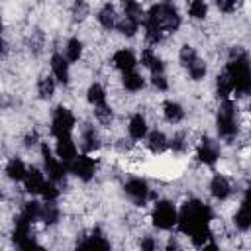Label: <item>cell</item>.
Segmentation results:
<instances>
[{"instance_id": "12", "label": "cell", "mask_w": 251, "mask_h": 251, "mask_svg": "<svg viewBox=\"0 0 251 251\" xmlns=\"http://www.w3.org/2000/svg\"><path fill=\"white\" fill-rule=\"evenodd\" d=\"M218 147H216V143L214 141H210V139H202V143H200V147H198V159L204 163V165H214L216 161H218Z\"/></svg>"}, {"instance_id": "27", "label": "cell", "mask_w": 251, "mask_h": 251, "mask_svg": "<svg viewBox=\"0 0 251 251\" xmlns=\"http://www.w3.org/2000/svg\"><path fill=\"white\" fill-rule=\"evenodd\" d=\"M124 86H126L127 90H131V92L143 88V78H141V75H137L135 71H126V73H124Z\"/></svg>"}, {"instance_id": "15", "label": "cell", "mask_w": 251, "mask_h": 251, "mask_svg": "<svg viewBox=\"0 0 251 251\" xmlns=\"http://www.w3.org/2000/svg\"><path fill=\"white\" fill-rule=\"evenodd\" d=\"M210 190H212V194H214L216 198L224 200V198H227V196H229V192H231V186H229V182H227V178H226V176H222V175H216V176L212 178Z\"/></svg>"}, {"instance_id": "5", "label": "cell", "mask_w": 251, "mask_h": 251, "mask_svg": "<svg viewBox=\"0 0 251 251\" xmlns=\"http://www.w3.org/2000/svg\"><path fill=\"white\" fill-rule=\"evenodd\" d=\"M180 63L186 67L188 75H190L194 80L204 78V75H206V65L202 63V59L196 55V51H194L190 45H184V47L180 49Z\"/></svg>"}, {"instance_id": "25", "label": "cell", "mask_w": 251, "mask_h": 251, "mask_svg": "<svg viewBox=\"0 0 251 251\" xmlns=\"http://www.w3.org/2000/svg\"><path fill=\"white\" fill-rule=\"evenodd\" d=\"M25 165L20 161V159H12L8 165H6V173H8V176L12 178V180H24V176H25Z\"/></svg>"}, {"instance_id": "3", "label": "cell", "mask_w": 251, "mask_h": 251, "mask_svg": "<svg viewBox=\"0 0 251 251\" xmlns=\"http://www.w3.org/2000/svg\"><path fill=\"white\" fill-rule=\"evenodd\" d=\"M231 82H233V90L245 94L249 92V86H251V73H249V63H247V57L245 53L241 51H233L231 55V61L227 63L226 67Z\"/></svg>"}, {"instance_id": "36", "label": "cell", "mask_w": 251, "mask_h": 251, "mask_svg": "<svg viewBox=\"0 0 251 251\" xmlns=\"http://www.w3.org/2000/svg\"><path fill=\"white\" fill-rule=\"evenodd\" d=\"M94 112H96V118L100 120V122H104V124H108L110 120H112V110L104 104V106H98V108H94Z\"/></svg>"}, {"instance_id": "42", "label": "cell", "mask_w": 251, "mask_h": 251, "mask_svg": "<svg viewBox=\"0 0 251 251\" xmlns=\"http://www.w3.org/2000/svg\"><path fill=\"white\" fill-rule=\"evenodd\" d=\"M33 143H35V133H33V135H27V137H25V145H33Z\"/></svg>"}, {"instance_id": "34", "label": "cell", "mask_w": 251, "mask_h": 251, "mask_svg": "<svg viewBox=\"0 0 251 251\" xmlns=\"http://www.w3.org/2000/svg\"><path fill=\"white\" fill-rule=\"evenodd\" d=\"M39 210H41V206H39L37 202H27V204L24 206V210H22V216L33 224L35 220H39Z\"/></svg>"}, {"instance_id": "1", "label": "cell", "mask_w": 251, "mask_h": 251, "mask_svg": "<svg viewBox=\"0 0 251 251\" xmlns=\"http://www.w3.org/2000/svg\"><path fill=\"white\" fill-rule=\"evenodd\" d=\"M210 220H212V210L198 200L186 202L180 210V216H176L180 231L188 233L192 243L198 247H204L212 237L210 227H208Z\"/></svg>"}, {"instance_id": "37", "label": "cell", "mask_w": 251, "mask_h": 251, "mask_svg": "<svg viewBox=\"0 0 251 251\" xmlns=\"http://www.w3.org/2000/svg\"><path fill=\"white\" fill-rule=\"evenodd\" d=\"M153 84L159 88V90H167V78L163 76V73H153Z\"/></svg>"}, {"instance_id": "35", "label": "cell", "mask_w": 251, "mask_h": 251, "mask_svg": "<svg viewBox=\"0 0 251 251\" xmlns=\"http://www.w3.org/2000/svg\"><path fill=\"white\" fill-rule=\"evenodd\" d=\"M39 194H43V198H45V200H51V202H53V200L57 198L59 190H57L55 182L51 180V182H45V184H43V188H41V192H39Z\"/></svg>"}, {"instance_id": "20", "label": "cell", "mask_w": 251, "mask_h": 251, "mask_svg": "<svg viewBox=\"0 0 251 251\" xmlns=\"http://www.w3.org/2000/svg\"><path fill=\"white\" fill-rule=\"evenodd\" d=\"M78 247L80 249H108L110 247V243L102 237V233L96 229V231H92V235H88V239H84L82 243H78Z\"/></svg>"}, {"instance_id": "29", "label": "cell", "mask_w": 251, "mask_h": 251, "mask_svg": "<svg viewBox=\"0 0 251 251\" xmlns=\"http://www.w3.org/2000/svg\"><path fill=\"white\" fill-rule=\"evenodd\" d=\"M163 108H165V118L169 122H173V124H176V122H180L184 118V110L176 102H165Z\"/></svg>"}, {"instance_id": "28", "label": "cell", "mask_w": 251, "mask_h": 251, "mask_svg": "<svg viewBox=\"0 0 251 251\" xmlns=\"http://www.w3.org/2000/svg\"><path fill=\"white\" fill-rule=\"evenodd\" d=\"M88 102H90L94 108L106 104V92H104V88H102L100 84H92V86L88 88Z\"/></svg>"}, {"instance_id": "30", "label": "cell", "mask_w": 251, "mask_h": 251, "mask_svg": "<svg viewBox=\"0 0 251 251\" xmlns=\"http://www.w3.org/2000/svg\"><path fill=\"white\" fill-rule=\"evenodd\" d=\"M59 218V210L55 208V204H51V200H47L45 206H41L39 210V220H43L45 224H55Z\"/></svg>"}, {"instance_id": "2", "label": "cell", "mask_w": 251, "mask_h": 251, "mask_svg": "<svg viewBox=\"0 0 251 251\" xmlns=\"http://www.w3.org/2000/svg\"><path fill=\"white\" fill-rule=\"evenodd\" d=\"M180 25V16L176 8L169 2L157 4L149 10L145 18V35L149 43H159L167 33L176 31Z\"/></svg>"}, {"instance_id": "22", "label": "cell", "mask_w": 251, "mask_h": 251, "mask_svg": "<svg viewBox=\"0 0 251 251\" xmlns=\"http://www.w3.org/2000/svg\"><path fill=\"white\" fill-rule=\"evenodd\" d=\"M147 147H149L153 153H163V151L169 147V141H167V137H165L161 131H153V133H149V137H147Z\"/></svg>"}, {"instance_id": "43", "label": "cell", "mask_w": 251, "mask_h": 251, "mask_svg": "<svg viewBox=\"0 0 251 251\" xmlns=\"http://www.w3.org/2000/svg\"><path fill=\"white\" fill-rule=\"evenodd\" d=\"M4 53V41H2V37H0V55Z\"/></svg>"}, {"instance_id": "9", "label": "cell", "mask_w": 251, "mask_h": 251, "mask_svg": "<svg viewBox=\"0 0 251 251\" xmlns=\"http://www.w3.org/2000/svg\"><path fill=\"white\" fill-rule=\"evenodd\" d=\"M94 167H96V163H94L90 157H86V155H82V157H75L73 161H69V169H71V173L76 175V176L82 178V180H90V178H92V175H94Z\"/></svg>"}, {"instance_id": "32", "label": "cell", "mask_w": 251, "mask_h": 251, "mask_svg": "<svg viewBox=\"0 0 251 251\" xmlns=\"http://www.w3.org/2000/svg\"><path fill=\"white\" fill-rule=\"evenodd\" d=\"M37 92H39L41 98H51L53 92H55V82H53V78H49V76L41 78L39 84H37Z\"/></svg>"}, {"instance_id": "14", "label": "cell", "mask_w": 251, "mask_h": 251, "mask_svg": "<svg viewBox=\"0 0 251 251\" xmlns=\"http://www.w3.org/2000/svg\"><path fill=\"white\" fill-rule=\"evenodd\" d=\"M112 61H114V65H116L122 73H126V71H133V69H135V57H133L131 51H126V49L116 51V55H114Z\"/></svg>"}, {"instance_id": "4", "label": "cell", "mask_w": 251, "mask_h": 251, "mask_svg": "<svg viewBox=\"0 0 251 251\" xmlns=\"http://www.w3.org/2000/svg\"><path fill=\"white\" fill-rule=\"evenodd\" d=\"M218 133L224 139H231L237 133L235 126V106L229 98H224L220 110H218Z\"/></svg>"}, {"instance_id": "40", "label": "cell", "mask_w": 251, "mask_h": 251, "mask_svg": "<svg viewBox=\"0 0 251 251\" xmlns=\"http://www.w3.org/2000/svg\"><path fill=\"white\" fill-rule=\"evenodd\" d=\"M84 12H86V6H84V2L78 0V2L75 4V14H76V18H84V16H82Z\"/></svg>"}, {"instance_id": "26", "label": "cell", "mask_w": 251, "mask_h": 251, "mask_svg": "<svg viewBox=\"0 0 251 251\" xmlns=\"http://www.w3.org/2000/svg\"><path fill=\"white\" fill-rule=\"evenodd\" d=\"M216 88H218V96H222V98H227V96H229V92L233 90V82H231L227 71H224L222 75H218Z\"/></svg>"}, {"instance_id": "18", "label": "cell", "mask_w": 251, "mask_h": 251, "mask_svg": "<svg viewBox=\"0 0 251 251\" xmlns=\"http://www.w3.org/2000/svg\"><path fill=\"white\" fill-rule=\"evenodd\" d=\"M141 63H143L151 73H163V69H165L163 61H161L151 49H145V51L141 53Z\"/></svg>"}, {"instance_id": "23", "label": "cell", "mask_w": 251, "mask_h": 251, "mask_svg": "<svg viewBox=\"0 0 251 251\" xmlns=\"http://www.w3.org/2000/svg\"><path fill=\"white\" fill-rule=\"evenodd\" d=\"M235 224H237V227L239 229H249V226H251V210H249V200L245 198L243 202H241V208H239V212L235 214Z\"/></svg>"}, {"instance_id": "19", "label": "cell", "mask_w": 251, "mask_h": 251, "mask_svg": "<svg viewBox=\"0 0 251 251\" xmlns=\"http://www.w3.org/2000/svg\"><path fill=\"white\" fill-rule=\"evenodd\" d=\"M100 147V139H98V133L94 131V127H86L82 131V151L84 153H92Z\"/></svg>"}, {"instance_id": "44", "label": "cell", "mask_w": 251, "mask_h": 251, "mask_svg": "<svg viewBox=\"0 0 251 251\" xmlns=\"http://www.w3.org/2000/svg\"><path fill=\"white\" fill-rule=\"evenodd\" d=\"M131 2H135V0H122V4H124V6H127V4H131Z\"/></svg>"}, {"instance_id": "38", "label": "cell", "mask_w": 251, "mask_h": 251, "mask_svg": "<svg viewBox=\"0 0 251 251\" xmlns=\"http://www.w3.org/2000/svg\"><path fill=\"white\" fill-rule=\"evenodd\" d=\"M216 4L222 12H231L237 6V0H216Z\"/></svg>"}, {"instance_id": "11", "label": "cell", "mask_w": 251, "mask_h": 251, "mask_svg": "<svg viewBox=\"0 0 251 251\" xmlns=\"http://www.w3.org/2000/svg\"><path fill=\"white\" fill-rule=\"evenodd\" d=\"M57 157H61L63 163H69L76 157V147L71 139V133L57 137Z\"/></svg>"}, {"instance_id": "8", "label": "cell", "mask_w": 251, "mask_h": 251, "mask_svg": "<svg viewBox=\"0 0 251 251\" xmlns=\"http://www.w3.org/2000/svg\"><path fill=\"white\" fill-rule=\"evenodd\" d=\"M41 155H43V163H45V171H47L49 178L53 182H63L65 180V171H67L65 169V163L59 161V159H55L45 143L41 145Z\"/></svg>"}, {"instance_id": "33", "label": "cell", "mask_w": 251, "mask_h": 251, "mask_svg": "<svg viewBox=\"0 0 251 251\" xmlns=\"http://www.w3.org/2000/svg\"><path fill=\"white\" fill-rule=\"evenodd\" d=\"M206 12H208V6H206L204 0H192L190 6H188V14L196 20H202L206 16Z\"/></svg>"}, {"instance_id": "7", "label": "cell", "mask_w": 251, "mask_h": 251, "mask_svg": "<svg viewBox=\"0 0 251 251\" xmlns=\"http://www.w3.org/2000/svg\"><path fill=\"white\" fill-rule=\"evenodd\" d=\"M73 126H75L73 114H71L67 108L59 106V108L53 112V122H51V131H53V135H55V137L67 135V133H71Z\"/></svg>"}, {"instance_id": "6", "label": "cell", "mask_w": 251, "mask_h": 251, "mask_svg": "<svg viewBox=\"0 0 251 251\" xmlns=\"http://www.w3.org/2000/svg\"><path fill=\"white\" fill-rule=\"evenodd\" d=\"M153 224L161 229H169L176 224V210L173 208L171 202H157L155 210H153Z\"/></svg>"}, {"instance_id": "31", "label": "cell", "mask_w": 251, "mask_h": 251, "mask_svg": "<svg viewBox=\"0 0 251 251\" xmlns=\"http://www.w3.org/2000/svg\"><path fill=\"white\" fill-rule=\"evenodd\" d=\"M80 55H82V43L76 37L69 39V43H67V59L69 61H78Z\"/></svg>"}, {"instance_id": "21", "label": "cell", "mask_w": 251, "mask_h": 251, "mask_svg": "<svg viewBox=\"0 0 251 251\" xmlns=\"http://www.w3.org/2000/svg\"><path fill=\"white\" fill-rule=\"evenodd\" d=\"M98 22L106 27V29H112V27H116V24H118V18H116V10H114V6H110V4H106L100 12H98Z\"/></svg>"}, {"instance_id": "41", "label": "cell", "mask_w": 251, "mask_h": 251, "mask_svg": "<svg viewBox=\"0 0 251 251\" xmlns=\"http://www.w3.org/2000/svg\"><path fill=\"white\" fill-rule=\"evenodd\" d=\"M141 249H147V251L155 249V241H153V239H145V241H141Z\"/></svg>"}, {"instance_id": "45", "label": "cell", "mask_w": 251, "mask_h": 251, "mask_svg": "<svg viewBox=\"0 0 251 251\" xmlns=\"http://www.w3.org/2000/svg\"><path fill=\"white\" fill-rule=\"evenodd\" d=\"M0 31H2V18H0Z\"/></svg>"}, {"instance_id": "39", "label": "cell", "mask_w": 251, "mask_h": 251, "mask_svg": "<svg viewBox=\"0 0 251 251\" xmlns=\"http://www.w3.org/2000/svg\"><path fill=\"white\" fill-rule=\"evenodd\" d=\"M171 147L175 149V151H182L184 149V137L178 133V135H175L173 137V141H171Z\"/></svg>"}, {"instance_id": "17", "label": "cell", "mask_w": 251, "mask_h": 251, "mask_svg": "<svg viewBox=\"0 0 251 251\" xmlns=\"http://www.w3.org/2000/svg\"><path fill=\"white\" fill-rule=\"evenodd\" d=\"M145 133H147L145 118H143L141 114L131 116V120H129V135H131L133 139H141V137H145Z\"/></svg>"}, {"instance_id": "16", "label": "cell", "mask_w": 251, "mask_h": 251, "mask_svg": "<svg viewBox=\"0 0 251 251\" xmlns=\"http://www.w3.org/2000/svg\"><path fill=\"white\" fill-rule=\"evenodd\" d=\"M51 67H53V73H55L57 80L63 82V84H67V82H69V63H67L61 55H53Z\"/></svg>"}, {"instance_id": "13", "label": "cell", "mask_w": 251, "mask_h": 251, "mask_svg": "<svg viewBox=\"0 0 251 251\" xmlns=\"http://www.w3.org/2000/svg\"><path fill=\"white\" fill-rule=\"evenodd\" d=\"M24 184H25V190H27V192L37 194V192H41V188H43V184H45V178H43V175H41L37 169H29V171H25Z\"/></svg>"}, {"instance_id": "24", "label": "cell", "mask_w": 251, "mask_h": 251, "mask_svg": "<svg viewBox=\"0 0 251 251\" xmlns=\"http://www.w3.org/2000/svg\"><path fill=\"white\" fill-rule=\"evenodd\" d=\"M139 24H141V20H135V18H131V16H126L124 14V20L122 22H118L116 24V27L124 33V35H135V31H137V27H139Z\"/></svg>"}, {"instance_id": "10", "label": "cell", "mask_w": 251, "mask_h": 251, "mask_svg": "<svg viewBox=\"0 0 251 251\" xmlns=\"http://www.w3.org/2000/svg\"><path fill=\"white\" fill-rule=\"evenodd\" d=\"M126 192L131 196V200L135 204H145L147 200V194H149V188H147V182L141 180V178H131L126 182Z\"/></svg>"}]
</instances>
